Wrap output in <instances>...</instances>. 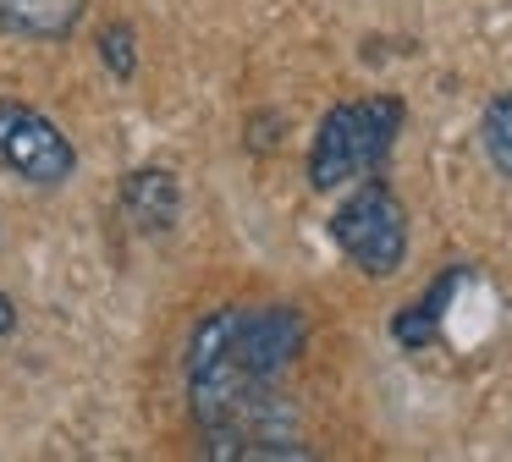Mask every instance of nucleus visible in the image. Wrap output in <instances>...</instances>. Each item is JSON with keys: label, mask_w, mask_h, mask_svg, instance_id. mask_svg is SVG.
<instances>
[{"label": "nucleus", "mask_w": 512, "mask_h": 462, "mask_svg": "<svg viewBox=\"0 0 512 462\" xmlns=\"http://www.w3.org/2000/svg\"><path fill=\"white\" fill-rule=\"evenodd\" d=\"M402 121H408V110H402L397 94H369V99L331 105L309 143V187L314 193H336L347 182L375 176L391 160V149H397Z\"/></svg>", "instance_id": "1"}, {"label": "nucleus", "mask_w": 512, "mask_h": 462, "mask_svg": "<svg viewBox=\"0 0 512 462\" xmlns=\"http://www.w3.org/2000/svg\"><path fill=\"white\" fill-rule=\"evenodd\" d=\"M463 281H468L463 264L441 270V281H435L419 303L397 308V319H391V341H397V347H408V352L430 347V341L441 336V319H446V308H452V297H457V286H463Z\"/></svg>", "instance_id": "5"}, {"label": "nucleus", "mask_w": 512, "mask_h": 462, "mask_svg": "<svg viewBox=\"0 0 512 462\" xmlns=\"http://www.w3.org/2000/svg\"><path fill=\"white\" fill-rule=\"evenodd\" d=\"M100 61L116 83H127V77L138 72V33L127 28V22H105L100 28Z\"/></svg>", "instance_id": "8"}, {"label": "nucleus", "mask_w": 512, "mask_h": 462, "mask_svg": "<svg viewBox=\"0 0 512 462\" xmlns=\"http://www.w3.org/2000/svg\"><path fill=\"white\" fill-rule=\"evenodd\" d=\"M83 6H89V0H0V33L56 44L78 28Z\"/></svg>", "instance_id": "6"}, {"label": "nucleus", "mask_w": 512, "mask_h": 462, "mask_svg": "<svg viewBox=\"0 0 512 462\" xmlns=\"http://www.w3.org/2000/svg\"><path fill=\"white\" fill-rule=\"evenodd\" d=\"M122 215L133 220L144 237H166L182 220V182L166 165H138L122 176Z\"/></svg>", "instance_id": "4"}, {"label": "nucleus", "mask_w": 512, "mask_h": 462, "mask_svg": "<svg viewBox=\"0 0 512 462\" xmlns=\"http://www.w3.org/2000/svg\"><path fill=\"white\" fill-rule=\"evenodd\" d=\"M0 165L28 187H61L78 171V149L50 116L34 105L0 99Z\"/></svg>", "instance_id": "3"}, {"label": "nucleus", "mask_w": 512, "mask_h": 462, "mask_svg": "<svg viewBox=\"0 0 512 462\" xmlns=\"http://www.w3.org/2000/svg\"><path fill=\"white\" fill-rule=\"evenodd\" d=\"M331 242L364 275H397L408 259V209L380 176H364L331 215Z\"/></svg>", "instance_id": "2"}, {"label": "nucleus", "mask_w": 512, "mask_h": 462, "mask_svg": "<svg viewBox=\"0 0 512 462\" xmlns=\"http://www.w3.org/2000/svg\"><path fill=\"white\" fill-rule=\"evenodd\" d=\"M479 138H485V154L496 160L501 176H512V94H496L479 116Z\"/></svg>", "instance_id": "7"}, {"label": "nucleus", "mask_w": 512, "mask_h": 462, "mask_svg": "<svg viewBox=\"0 0 512 462\" xmlns=\"http://www.w3.org/2000/svg\"><path fill=\"white\" fill-rule=\"evenodd\" d=\"M12 330H17V303H12L6 292H0V341L12 336Z\"/></svg>", "instance_id": "9"}]
</instances>
